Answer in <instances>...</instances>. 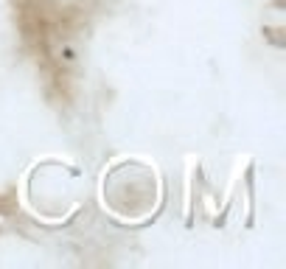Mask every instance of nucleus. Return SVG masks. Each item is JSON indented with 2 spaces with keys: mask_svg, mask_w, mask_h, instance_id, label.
<instances>
[]
</instances>
